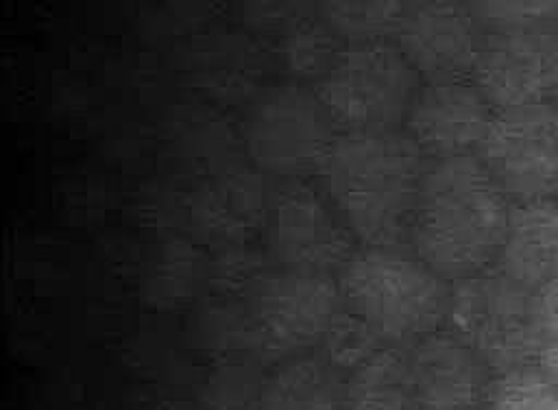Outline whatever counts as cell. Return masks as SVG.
Instances as JSON below:
<instances>
[{"label": "cell", "mask_w": 558, "mask_h": 410, "mask_svg": "<svg viewBox=\"0 0 558 410\" xmlns=\"http://www.w3.org/2000/svg\"><path fill=\"white\" fill-rule=\"evenodd\" d=\"M486 28L473 81L495 109L551 102L558 92V7L473 4Z\"/></svg>", "instance_id": "4"}, {"label": "cell", "mask_w": 558, "mask_h": 410, "mask_svg": "<svg viewBox=\"0 0 558 410\" xmlns=\"http://www.w3.org/2000/svg\"><path fill=\"white\" fill-rule=\"evenodd\" d=\"M342 46L336 33L320 20H294L286 24L279 55L296 79H320Z\"/></svg>", "instance_id": "18"}, {"label": "cell", "mask_w": 558, "mask_h": 410, "mask_svg": "<svg viewBox=\"0 0 558 410\" xmlns=\"http://www.w3.org/2000/svg\"><path fill=\"white\" fill-rule=\"evenodd\" d=\"M510 205L475 155L427 159L408 246L449 284L488 270Z\"/></svg>", "instance_id": "2"}, {"label": "cell", "mask_w": 558, "mask_h": 410, "mask_svg": "<svg viewBox=\"0 0 558 410\" xmlns=\"http://www.w3.org/2000/svg\"><path fill=\"white\" fill-rule=\"evenodd\" d=\"M534 297L545 340H558V275L534 290Z\"/></svg>", "instance_id": "23"}, {"label": "cell", "mask_w": 558, "mask_h": 410, "mask_svg": "<svg viewBox=\"0 0 558 410\" xmlns=\"http://www.w3.org/2000/svg\"><path fill=\"white\" fill-rule=\"evenodd\" d=\"M344 410H414L405 349L384 347L342 377Z\"/></svg>", "instance_id": "17"}, {"label": "cell", "mask_w": 558, "mask_h": 410, "mask_svg": "<svg viewBox=\"0 0 558 410\" xmlns=\"http://www.w3.org/2000/svg\"><path fill=\"white\" fill-rule=\"evenodd\" d=\"M538 369L549 377V382L558 388V340L545 342L541 355H538Z\"/></svg>", "instance_id": "24"}, {"label": "cell", "mask_w": 558, "mask_h": 410, "mask_svg": "<svg viewBox=\"0 0 558 410\" xmlns=\"http://www.w3.org/2000/svg\"><path fill=\"white\" fill-rule=\"evenodd\" d=\"M342 308L386 345L410 347L445 327L451 284L410 246H362L336 275Z\"/></svg>", "instance_id": "3"}, {"label": "cell", "mask_w": 558, "mask_h": 410, "mask_svg": "<svg viewBox=\"0 0 558 410\" xmlns=\"http://www.w3.org/2000/svg\"><path fill=\"white\" fill-rule=\"evenodd\" d=\"M414 410H486L495 375L447 327L405 347Z\"/></svg>", "instance_id": "13"}, {"label": "cell", "mask_w": 558, "mask_h": 410, "mask_svg": "<svg viewBox=\"0 0 558 410\" xmlns=\"http://www.w3.org/2000/svg\"><path fill=\"white\" fill-rule=\"evenodd\" d=\"M493 268L532 292L558 275L556 196L510 205L506 233Z\"/></svg>", "instance_id": "14"}, {"label": "cell", "mask_w": 558, "mask_h": 410, "mask_svg": "<svg viewBox=\"0 0 558 410\" xmlns=\"http://www.w3.org/2000/svg\"><path fill=\"white\" fill-rule=\"evenodd\" d=\"M495 111L473 76L432 79L418 87L403 131L427 159L475 155Z\"/></svg>", "instance_id": "11"}, {"label": "cell", "mask_w": 558, "mask_h": 410, "mask_svg": "<svg viewBox=\"0 0 558 410\" xmlns=\"http://www.w3.org/2000/svg\"><path fill=\"white\" fill-rule=\"evenodd\" d=\"M403 7V2H325L318 11L336 37L351 44L392 39Z\"/></svg>", "instance_id": "19"}, {"label": "cell", "mask_w": 558, "mask_h": 410, "mask_svg": "<svg viewBox=\"0 0 558 410\" xmlns=\"http://www.w3.org/2000/svg\"><path fill=\"white\" fill-rule=\"evenodd\" d=\"M338 133L314 87L301 81L259 89L242 120V142L253 168L283 181L318 174Z\"/></svg>", "instance_id": "7"}, {"label": "cell", "mask_w": 558, "mask_h": 410, "mask_svg": "<svg viewBox=\"0 0 558 410\" xmlns=\"http://www.w3.org/2000/svg\"><path fill=\"white\" fill-rule=\"evenodd\" d=\"M242 369L227 366L209 384L211 410H262V382L253 384Z\"/></svg>", "instance_id": "22"}, {"label": "cell", "mask_w": 558, "mask_h": 410, "mask_svg": "<svg viewBox=\"0 0 558 410\" xmlns=\"http://www.w3.org/2000/svg\"><path fill=\"white\" fill-rule=\"evenodd\" d=\"M384 347L390 345H386L364 321L342 308L320 340V358L344 377Z\"/></svg>", "instance_id": "20"}, {"label": "cell", "mask_w": 558, "mask_h": 410, "mask_svg": "<svg viewBox=\"0 0 558 410\" xmlns=\"http://www.w3.org/2000/svg\"><path fill=\"white\" fill-rule=\"evenodd\" d=\"M486 37L471 7L451 2L405 4L392 41L423 81L471 76Z\"/></svg>", "instance_id": "12"}, {"label": "cell", "mask_w": 558, "mask_h": 410, "mask_svg": "<svg viewBox=\"0 0 558 410\" xmlns=\"http://www.w3.org/2000/svg\"><path fill=\"white\" fill-rule=\"evenodd\" d=\"M262 410H344L342 377L320 355L283 358L262 379Z\"/></svg>", "instance_id": "16"}, {"label": "cell", "mask_w": 558, "mask_h": 410, "mask_svg": "<svg viewBox=\"0 0 558 410\" xmlns=\"http://www.w3.org/2000/svg\"><path fill=\"white\" fill-rule=\"evenodd\" d=\"M486 410H558V388L538 364L497 375Z\"/></svg>", "instance_id": "21"}, {"label": "cell", "mask_w": 558, "mask_h": 410, "mask_svg": "<svg viewBox=\"0 0 558 410\" xmlns=\"http://www.w3.org/2000/svg\"><path fill=\"white\" fill-rule=\"evenodd\" d=\"M554 196H556V201H558V188H556V194H554Z\"/></svg>", "instance_id": "26"}, {"label": "cell", "mask_w": 558, "mask_h": 410, "mask_svg": "<svg viewBox=\"0 0 558 410\" xmlns=\"http://www.w3.org/2000/svg\"><path fill=\"white\" fill-rule=\"evenodd\" d=\"M427 157L403 129L344 131L327 153L318 183L362 246L408 244Z\"/></svg>", "instance_id": "1"}, {"label": "cell", "mask_w": 558, "mask_h": 410, "mask_svg": "<svg viewBox=\"0 0 558 410\" xmlns=\"http://www.w3.org/2000/svg\"><path fill=\"white\" fill-rule=\"evenodd\" d=\"M264 233L270 257L292 270L336 277L357 251L327 196L305 181H283L270 192Z\"/></svg>", "instance_id": "10"}, {"label": "cell", "mask_w": 558, "mask_h": 410, "mask_svg": "<svg viewBox=\"0 0 558 410\" xmlns=\"http://www.w3.org/2000/svg\"><path fill=\"white\" fill-rule=\"evenodd\" d=\"M342 310L333 275L268 268L251 288L246 321L251 342L277 362L320 345Z\"/></svg>", "instance_id": "8"}, {"label": "cell", "mask_w": 558, "mask_h": 410, "mask_svg": "<svg viewBox=\"0 0 558 410\" xmlns=\"http://www.w3.org/2000/svg\"><path fill=\"white\" fill-rule=\"evenodd\" d=\"M475 157L510 203L554 196L558 111L551 102L497 109Z\"/></svg>", "instance_id": "9"}, {"label": "cell", "mask_w": 558, "mask_h": 410, "mask_svg": "<svg viewBox=\"0 0 558 410\" xmlns=\"http://www.w3.org/2000/svg\"><path fill=\"white\" fill-rule=\"evenodd\" d=\"M445 327L471 347L495 377L536 364L547 342L534 292L497 268L451 284Z\"/></svg>", "instance_id": "5"}, {"label": "cell", "mask_w": 558, "mask_h": 410, "mask_svg": "<svg viewBox=\"0 0 558 410\" xmlns=\"http://www.w3.org/2000/svg\"><path fill=\"white\" fill-rule=\"evenodd\" d=\"M551 105H554V107H556V111H558V92H556V96L551 98Z\"/></svg>", "instance_id": "25"}, {"label": "cell", "mask_w": 558, "mask_h": 410, "mask_svg": "<svg viewBox=\"0 0 558 410\" xmlns=\"http://www.w3.org/2000/svg\"><path fill=\"white\" fill-rule=\"evenodd\" d=\"M270 192L255 170H229L207 181L192 198V220L211 238L227 242L264 227Z\"/></svg>", "instance_id": "15"}, {"label": "cell", "mask_w": 558, "mask_h": 410, "mask_svg": "<svg viewBox=\"0 0 558 410\" xmlns=\"http://www.w3.org/2000/svg\"><path fill=\"white\" fill-rule=\"evenodd\" d=\"M421 74L392 39L351 41L333 57L314 92L344 131H392L403 126Z\"/></svg>", "instance_id": "6"}]
</instances>
